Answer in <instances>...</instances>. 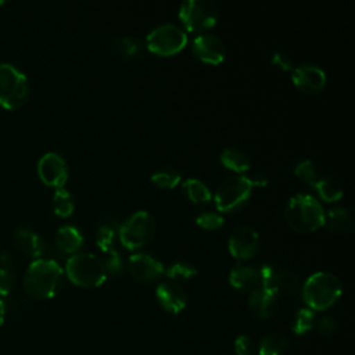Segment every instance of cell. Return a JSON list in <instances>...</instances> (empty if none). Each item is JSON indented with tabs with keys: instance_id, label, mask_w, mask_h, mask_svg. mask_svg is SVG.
<instances>
[{
	"instance_id": "obj_1",
	"label": "cell",
	"mask_w": 355,
	"mask_h": 355,
	"mask_svg": "<svg viewBox=\"0 0 355 355\" xmlns=\"http://www.w3.org/2000/svg\"><path fill=\"white\" fill-rule=\"evenodd\" d=\"M64 270L50 258H36L29 263L24 275L25 291L39 300L54 297L62 286Z\"/></svg>"
},
{
	"instance_id": "obj_2",
	"label": "cell",
	"mask_w": 355,
	"mask_h": 355,
	"mask_svg": "<svg viewBox=\"0 0 355 355\" xmlns=\"http://www.w3.org/2000/svg\"><path fill=\"white\" fill-rule=\"evenodd\" d=\"M265 176L250 178L245 175H232L225 178L216 187L212 198L215 207L220 212H233L241 208L250 198L252 189L257 186H266Z\"/></svg>"
},
{
	"instance_id": "obj_3",
	"label": "cell",
	"mask_w": 355,
	"mask_h": 355,
	"mask_svg": "<svg viewBox=\"0 0 355 355\" xmlns=\"http://www.w3.org/2000/svg\"><path fill=\"white\" fill-rule=\"evenodd\" d=\"M284 216L287 223L300 233L313 232L324 223L322 202L312 194H294L286 204Z\"/></svg>"
},
{
	"instance_id": "obj_4",
	"label": "cell",
	"mask_w": 355,
	"mask_h": 355,
	"mask_svg": "<svg viewBox=\"0 0 355 355\" xmlns=\"http://www.w3.org/2000/svg\"><path fill=\"white\" fill-rule=\"evenodd\" d=\"M343 291L340 279L330 272L312 273L301 286L304 302L312 311H324L336 304Z\"/></svg>"
},
{
	"instance_id": "obj_5",
	"label": "cell",
	"mask_w": 355,
	"mask_h": 355,
	"mask_svg": "<svg viewBox=\"0 0 355 355\" xmlns=\"http://www.w3.org/2000/svg\"><path fill=\"white\" fill-rule=\"evenodd\" d=\"M68 279L80 287H97L107 279V269L101 258L93 252H75L65 263Z\"/></svg>"
},
{
	"instance_id": "obj_6",
	"label": "cell",
	"mask_w": 355,
	"mask_h": 355,
	"mask_svg": "<svg viewBox=\"0 0 355 355\" xmlns=\"http://www.w3.org/2000/svg\"><path fill=\"white\" fill-rule=\"evenodd\" d=\"M155 233V220L148 211L139 209L132 214L118 229V236L129 250H136L147 244Z\"/></svg>"
},
{
	"instance_id": "obj_7",
	"label": "cell",
	"mask_w": 355,
	"mask_h": 355,
	"mask_svg": "<svg viewBox=\"0 0 355 355\" xmlns=\"http://www.w3.org/2000/svg\"><path fill=\"white\" fill-rule=\"evenodd\" d=\"M28 93L25 73L11 64H0V105L10 110L18 108L25 103Z\"/></svg>"
},
{
	"instance_id": "obj_8",
	"label": "cell",
	"mask_w": 355,
	"mask_h": 355,
	"mask_svg": "<svg viewBox=\"0 0 355 355\" xmlns=\"http://www.w3.org/2000/svg\"><path fill=\"white\" fill-rule=\"evenodd\" d=\"M219 7L214 0H184L179 7V18L190 32H198L215 25Z\"/></svg>"
},
{
	"instance_id": "obj_9",
	"label": "cell",
	"mask_w": 355,
	"mask_h": 355,
	"mask_svg": "<svg viewBox=\"0 0 355 355\" xmlns=\"http://www.w3.org/2000/svg\"><path fill=\"white\" fill-rule=\"evenodd\" d=\"M187 43L184 29L172 22H165L151 29L146 37L150 51L158 55H172L179 53Z\"/></svg>"
},
{
	"instance_id": "obj_10",
	"label": "cell",
	"mask_w": 355,
	"mask_h": 355,
	"mask_svg": "<svg viewBox=\"0 0 355 355\" xmlns=\"http://www.w3.org/2000/svg\"><path fill=\"white\" fill-rule=\"evenodd\" d=\"M273 266L263 265H248L237 263L229 273V283L240 291H254L261 287H266Z\"/></svg>"
},
{
	"instance_id": "obj_11",
	"label": "cell",
	"mask_w": 355,
	"mask_h": 355,
	"mask_svg": "<svg viewBox=\"0 0 355 355\" xmlns=\"http://www.w3.org/2000/svg\"><path fill=\"white\" fill-rule=\"evenodd\" d=\"M227 247L230 254L241 261L252 258L259 247V234L250 225L234 227L229 236Z\"/></svg>"
},
{
	"instance_id": "obj_12",
	"label": "cell",
	"mask_w": 355,
	"mask_h": 355,
	"mask_svg": "<svg viewBox=\"0 0 355 355\" xmlns=\"http://www.w3.org/2000/svg\"><path fill=\"white\" fill-rule=\"evenodd\" d=\"M39 178L49 186L64 187L68 179V165L65 159L57 153H46L37 162Z\"/></svg>"
},
{
	"instance_id": "obj_13",
	"label": "cell",
	"mask_w": 355,
	"mask_h": 355,
	"mask_svg": "<svg viewBox=\"0 0 355 355\" xmlns=\"http://www.w3.org/2000/svg\"><path fill=\"white\" fill-rule=\"evenodd\" d=\"M191 51L198 60L216 65L223 61L226 47L219 36L214 33H200L191 42Z\"/></svg>"
},
{
	"instance_id": "obj_14",
	"label": "cell",
	"mask_w": 355,
	"mask_h": 355,
	"mask_svg": "<svg viewBox=\"0 0 355 355\" xmlns=\"http://www.w3.org/2000/svg\"><path fill=\"white\" fill-rule=\"evenodd\" d=\"M294 85L309 94L320 92L326 85V72L316 64L304 62L291 69Z\"/></svg>"
},
{
	"instance_id": "obj_15",
	"label": "cell",
	"mask_w": 355,
	"mask_h": 355,
	"mask_svg": "<svg viewBox=\"0 0 355 355\" xmlns=\"http://www.w3.org/2000/svg\"><path fill=\"white\" fill-rule=\"evenodd\" d=\"M129 270L140 282H154L165 273V266L150 254L135 252L129 257Z\"/></svg>"
},
{
	"instance_id": "obj_16",
	"label": "cell",
	"mask_w": 355,
	"mask_h": 355,
	"mask_svg": "<svg viewBox=\"0 0 355 355\" xmlns=\"http://www.w3.org/2000/svg\"><path fill=\"white\" fill-rule=\"evenodd\" d=\"M266 287L272 290L276 297H283L288 300L295 298L301 293L300 276L295 272L284 268L273 266Z\"/></svg>"
},
{
	"instance_id": "obj_17",
	"label": "cell",
	"mask_w": 355,
	"mask_h": 355,
	"mask_svg": "<svg viewBox=\"0 0 355 355\" xmlns=\"http://www.w3.org/2000/svg\"><path fill=\"white\" fill-rule=\"evenodd\" d=\"M155 297L159 305L171 313H179L187 304L186 290L175 280H165L159 283L155 290Z\"/></svg>"
},
{
	"instance_id": "obj_18",
	"label": "cell",
	"mask_w": 355,
	"mask_h": 355,
	"mask_svg": "<svg viewBox=\"0 0 355 355\" xmlns=\"http://www.w3.org/2000/svg\"><path fill=\"white\" fill-rule=\"evenodd\" d=\"M248 308L251 313L259 319L270 318L277 308V297L268 287H261L250 293Z\"/></svg>"
},
{
	"instance_id": "obj_19",
	"label": "cell",
	"mask_w": 355,
	"mask_h": 355,
	"mask_svg": "<svg viewBox=\"0 0 355 355\" xmlns=\"http://www.w3.org/2000/svg\"><path fill=\"white\" fill-rule=\"evenodd\" d=\"M14 244L32 257L40 258L46 251V243L39 233L29 227H18L12 233Z\"/></svg>"
},
{
	"instance_id": "obj_20",
	"label": "cell",
	"mask_w": 355,
	"mask_h": 355,
	"mask_svg": "<svg viewBox=\"0 0 355 355\" xmlns=\"http://www.w3.org/2000/svg\"><path fill=\"white\" fill-rule=\"evenodd\" d=\"M54 241L62 252L75 254L83 243V236L78 227L72 225H64L57 229Z\"/></svg>"
},
{
	"instance_id": "obj_21",
	"label": "cell",
	"mask_w": 355,
	"mask_h": 355,
	"mask_svg": "<svg viewBox=\"0 0 355 355\" xmlns=\"http://www.w3.org/2000/svg\"><path fill=\"white\" fill-rule=\"evenodd\" d=\"M330 230L347 233L352 227V215L345 207H333L324 212V223Z\"/></svg>"
},
{
	"instance_id": "obj_22",
	"label": "cell",
	"mask_w": 355,
	"mask_h": 355,
	"mask_svg": "<svg viewBox=\"0 0 355 355\" xmlns=\"http://www.w3.org/2000/svg\"><path fill=\"white\" fill-rule=\"evenodd\" d=\"M220 162L227 169H232L234 172H245L251 168V161L248 155L236 147H226L220 153Z\"/></svg>"
},
{
	"instance_id": "obj_23",
	"label": "cell",
	"mask_w": 355,
	"mask_h": 355,
	"mask_svg": "<svg viewBox=\"0 0 355 355\" xmlns=\"http://www.w3.org/2000/svg\"><path fill=\"white\" fill-rule=\"evenodd\" d=\"M288 338L282 333H269L259 341L258 355H283L288 348Z\"/></svg>"
},
{
	"instance_id": "obj_24",
	"label": "cell",
	"mask_w": 355,
	"mask_h": 355,
	"mask_svg": "<svg viewBox=\"0 0 355 355\" xmlns=\"http://www.w3.org/2000/svg\"><path fill=\"white\" fill-rule=\"evenodd\" d=\"M183 193L184 196L196 204H204L212 200V193L209 187L197 178H187L183 184Z\"/></svg>"
},
{
	"instance_id": "obj_25",
	"label": "cell",
	"mask_w": 355,
	"mask_h": 355,
	"mask_svg": "<svg viewBox=\"0 0 355 355\" xmlns=\"http://www.w3.org/2000/svg\"><path fill=\"white\" fill-rule=\"evenodd\" d=\"M313 187L316 189L319 197L324 201H329V202L340 200L344 194V189H343L341 183L337 179L331 178V176H324L323 175L316 182V184Z\"/></svg>"
},
{
	"instance_id": "obj_26",
	"label": "cell",
	"mask_w": 355,
	"mask_h": 355,
	"mask_svg": "<svg viewBox=\"0 0 355 355\" xmlns=\"http://www.w3.org/2000/svg\"><path fill=\"white\" fill-rule=\"evenodd\" d=\"M294 173L295 176H298L301 180L306 182L311 186H315L316 182L323 176L320 169L318 168V165L311 161V159H302L295 166H294Z\"/></svg>"
},
{
	"instance_id": "obj_27",
	"label": "cell",
	"mask_w": 355,
	"mask_h": 355,
	"mask_svg": "<svg viewBox=\"0 0 355 355\" xmlns=\"http://www.w3.org/2000/svg\"><path fill=\"white\" fill-rule=\"evenodd\" d=\"M198 273L196 265H193L191 262L187 261H178L171 263L166 269H165V275L169 277V280H186V279H191Z\"/></svg>"
},
{
	"instance_id": "obj_28",
	"label": "cell",
	"mask_w": 355,
	"mask_h": 355,
	"mask_svg": "<svg viewBox=\"0 0 355 355\" xmlns=\"http://www.w3.org/2000/svg\"><path fill=\"white\" fill-rule=\"evenodd\" d=\"M53 207H54V212L60 216L71 215L75 208L71 193L64 187H57L53 196Z\"/></svg>"
},
{
	"instance_id": "obj_29",
	"label": "cell",
	"mask_w": 355,
	"mask_h": 355,
	"mask_svg": "<svg viewBox=\"0 0 355 355\" xmlns=\"http://www.w3.org/2000/svg\"><path fill=\"white\" fill-rule=\"evenodd\" d=\"M118 234V229L115 223L104 222L98 226L97 233H96V243L97 245L105 252L108 250L115 248V239Z\"/></svg>"
},
{
	"instance_id": "obj_30",
	"label": "cell",
	"mask_w": 355,
	"mask_h": 355,
	"mask_svg": "<svg viewBox=\"0 0 355 355\" xmlns=\"http://www.w3.org/2000/svg\"><path fill=\"white\" fill-rule=\"evenodd\" d=\"M315 320H316V318H315V312L312 309L301 308L295 312V315L293 318V324H291L293 331L298 336L305 334L313 329Z\"/></svg>"
},
{
	"instance_id": "obj_31",
	"label": "cell",
	"mask_w": 355,
	"mask_h": 355,
	"mask_svg": "<svg viewBox=\"0 0 355 355\" xmlns=\"http://www.w3.org/2000/svg\"><path fill=\"white\" fill-rule=\"evenodd\" d=\"M180 173L173 168H161L151 175L153 183L162 189H173L180 182Z\"/></svg>"
},
{
	"instance_id": "obj_32",
	"label": "cell",
	"mask_w": 355,
	"mask_h": 355,
	"mask_svg": "<svg viewBox=\"0 0 355 355\" xmlns=\"http://www.w3.org/2000/svg\"><path fill=\"white\" fill-rule=\"evenodd\" d=\"M115 47L125 57H136L141 51V42L135 36H122L116 40Z\"/></svg>"
},
{
	"instance_id": "obj_33",
	"label": "cell",
	"mask_w": 355,
	"mask_h": 355,
	"mask_svg": "<svg viewBox=\"0 0 355 355\" xmlns=\"http://www.w3.org/2000/svg\"><path fill=\"white\" fill-rule=\"evenodd\" d=\"M225 219L222 214L215 212V211H204L196 216V223L204 229L215 230L219 229L223 225Z\"/></svg>"
},
{
	"instance_id": "obj_34",
	"label": "cell",
	"mask_w": 355,
	"mask_h": 355,
	"mask_svg": "<svg viewBox=\"0 0 355 355\" xmlns=\"http://www.w3.org/2000/svg\"><path fill=\"white\" fill-rule=\"evenodd\" d=\"M104 254H105V258L103 259V262H104V265H105L107 273L118 275L119 272H122V269H123V261H122V257H121L119 251H118L116 248H112V250L105 251Z\"/></svg>"
},
{
	"instance_id": "obj_35",
	"label": "cell",
	"mask_w": 355,
	"mask_h": 355,
	"mask_svg": "<svg viewBox=\"0 0 355 355\" xmlns=\"http://www.w3.org/2000/svg\"><path fill=\"white\" fill-rule=\"evenodd\" d=\"M234 349H236L237 355H258L257 344L247 334H241L236 338Z\"/></svg>"
},
{
	"instance_id": "obj_36",
	"label": "cell",
	"mask_w": 355,
	"mask_h": 355,
	"mask_svg": "<svg viewBox=\"0 0 355 355\" xmlns=\"http://www.w3.org/2000/svg\"><path fill=\"white\" fill-rule=\"evenodd\" d=\"M313 329H316L320 334L329 336V334H333L338 329V322L336 318L326 315V316H322L315 320Z\"/></svg>"
},
{
	"instance_id": "obj_37",
	"label": "cell",
	"mask_w": 355,
	"mask_h": 355,
	"mask_svg": "<svg viewBox=\"0 0 355 355\" xmlns=\"http://www.w3.org/2000/svg\"><path fill=\"white\" fill-rule=\"evenodd\" d=\"M14 286V273L7 265L0 266V295H7Z\"/></svg>"
},
{
	"instance_id": "obj_38",
	"label": "cell",
	"mask_w": 355,
	"mask_h": 355,
	"mask_svg": "<svg viewBox=\"0 0 355 355\" xmlns=\"http://www.w3.org/2000/svg\"><path fill=\"white\" fill-rule=\"evenodd\" d=\"M272 64L279 67L283 71H291L293 69V61L290 58V55H287L286 53L277 51L272 55Z\"/></svg>"
},
{
	"instance_id": "obj_39",
	"label": "cell",
	"mask_w": 355,
	"mask_h": 355,
	"mask_svg": "<svg viewBox=\"0 0 355 355\" xmlns=\"http://www.w3.org/2000/svg\"><path fill=\"white\" fill-rule=\"evenodd\" d=\"M4 313H6V306H4L3 300H0V326H1L3 322H4Z\"/></svg>"
}]
</instances>
